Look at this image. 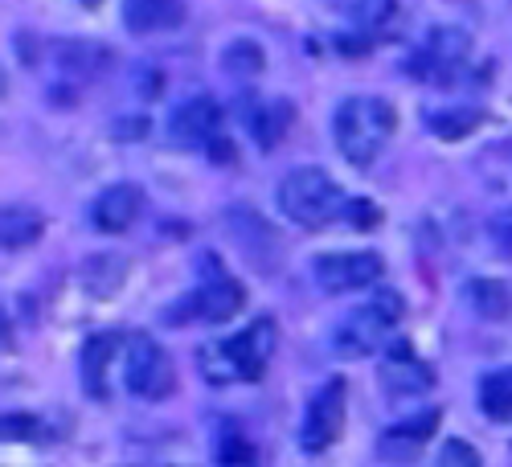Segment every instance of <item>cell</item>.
<instances>
[{"mask_svg":"<svg viewBox=\"0 0 512 467\" xmlns=\"http://www.w3.org/2000/svg\"><path fill=\"white\" fill-rule=\"evenodd\" d=\"M394 127H398L394 107L386 99H373V95H353V99L340 103L336 115H332L336 148L357 168H369L381 152H386Z\"/></svg>","mask_w":512,"mask_h":467,"instance_id":"obj_1","label":"cell"},{"mask_svg":"<svg viewBox=\"0 0 512 467\" xmlns=\"http://www.w3.org/2000/svg\"><path fill=\"white\" fill-rule=\"evenodd\" d=\"M283 218L304 226V230H320L328 222H345V209H349V197L340 189L324 168H291V173L279 181V193H275Z\"/></svg>","mask_w":512,"mask_h":467,"instance_id":"obj_2","label":"cell"},{"mask_svg":"<svg viewBox=\"0 0 512 467\" xmlns=\"http://www.w3.org/2000/svg\"><path fill=\"white\" fill-rule=\"evenodd\" d=\"M279 332L271 316H259L254 324H246V332L230 336L218 349H201V369L213 386H226V381H259L275 357Z\"/></svg>","mask_w":512,"mask_h":467,"instance_id":"obj_3","label":"cell"},{"mask_svg":"<svg viewBox=\"0 0 512 467\" xmlns=\"http://www.w3.org/2000/svg\"><path fill=\"white\" fill-rule=\"evenodd\" d=\"M398 320H402V295L398 291H377L369 304L353 308L345 320L336 324L332 353L361 361V357H369V353H377L381 345H386V336L394 332Z\"/></svg>","mask_w":512,"mask_h":467,"instance_id":"obj_4","label":"cell"},{"mask_svg":"<svg viewBox=\"0 0 512 467\" xmlns=\"http://www.w3.org/2000/svg\"><path fill=\"white\" fill-rule=\"evenodd\" d=\"M123 386L132 390L136 398L144 402H164L173 398L177 390V369H173V357H168L152 336L136 332L127 341V353H123Z\"/></svg>","mask_w":512,"mask_h":467,"instance_id":"obj_5","label":"cell"},{"mask_svg":"<svg viewBox=\"0 0 512 467\" xmlns=\"http://www.w3.org/2000/svg\"><path fill=\"white\" fill-rule=\"evenodd\" d=\"M242 304H246V287L234 275H226L222 267H213V275L168 312V324H193V320L222 324V320H234L242 312Z\"/></svg>","mask_w":512,"mask_h":467,"instance_id":"obj_6","label":"cell"},{"mask_svg":"<svg viewBox=\"0 0 512 467\" xmlns=\"http://www.w3.org/2000/svg\"><path fill=\"white\" fill-rule=\"evenodd\" d=\"M345 410H349V381L328 377L324 386L312 394L308 414H304L300 443H304L308 455H324L340 439V431H345Z\"/></svg>","mask_w":512,"mask_h":467,"instance_id":"obj_7","label":"cell"},{"mask_svg":"<svg viewBox=\"0 0 512 467\" xmlns=\"http://www.w3.org/2000/svg\"><path fill=\"white\" fill-rule=\"evenodd\" d=\"M467 54H472V33L459 29V25H435L426 33L422 50L406 62V70H414L422 82H443L447 74H455Z\"/></svg>","mask_w":512,"mask_h":467,"instance_id":"obj_8","label":"cell"},{"mask_svg":"<svg viewBox=\"0 0 512 467\" xmlns=\"http://www.w3.org/2000/svg\"><path fill=\"white\" fill-rule=\"evenodd\" d=\"M381 271H386V263H381V254H373V250H332L312 263V275L328 295L361 291V287L377 283Z\"/></svg>","mask_w":512,"mask_h":467,"instance_id":"obj_9","label":"cell"},{"mask_svg":"<svg viewBox=\"0 0 512 467\" xmlns=\"http://www.w3.org/2000/svg\"><path fill=\"white\" fill-rule=\"evenodd\" d=\"M226 234L238 242V250L246 254V263L254 271H275L283 263V242L271 230V222H263L250 205H230L226 209Z\"/></svg>","mask_w":512,"mask_h":467,"instance_id":"obj_10","label":"cell"},{"mask_svg":"<svg viewBox=\"0 0 512 467\" xmlns=\"http://www.w3.org/2000/svg\"><path fill=\"white\" fill-rule=\"evenodd\" d=\"M439 418H443L439 410H422V414H410V418L394 422V427L377 439V455L386 463H414L418 451L439 431Z\"/></svg>","mask_w":512,"mask_h":467,"instance_id":"obj_11","label":"cell"},{"mask_svg":"<svg viewBox=\"0 0 512 467\" xmlns=\"http://www.w3.org/2000/svg\"><path fill=\"white\" fill-rule=\"evenodd\" d=\"M144 214V189L140 185H111L95 197L91 205V222L99 234H123L132 230Z\"/></svg>","mask_w":512,"mask_h":467,"instance_id":"obj_12","label":"cell"},{"mask_svg":"<svg viewBox=\"0 0 512 467\" xmlns=\"http://www.w3.org/2000/svg\"><path fill=\"white\" fill-rule=\"evenodd\" d=\"M218 127H222V107L197 95L189 99L185 107L173 111V119H168V136H173L181 148H201V144H213L218 140Z\"/></svg>","mask_w":512,"mask_h":467,"instance_id":"obj_13","label":"cell"},{"mask_svg":"<svg viewBox=\"0 0 512 467\" xmlns=\"http://www.w3.org/2000/svg\"><path fill=\"white\" fill-rule=\"evenodd\" d=\"M381 381H386V390L394 398H406V394H426V390H431L435 386V373L414 357V349L406 341H398L390 349L386 365H381Z\"/></svg>","mask_w":512,"mask_h":467,"instance_id":"obj_14","label":"cell"},{"mask_svg":"<svg viewBox=\"0 0 512 467\" xmlns=\"http://www.w3.org/2000/svg\"><path fill=\"white\" fill-rule=\"evenodd\" d=\"M181 21H185V0H123V25L140 37L177 29Z\"/></svg>","mask_w":512,"mask_h":467,"instance_id":"obj_15","label":"cell"},{"mask_svg":"<svg viewBox=\"0 0 512 467\" xmlns=\"http://www.w3.org/2000/svg\"><path fill=\"white\" fill-rule=\"evenodd\" d=\"M242 119H246L250 140L259 144L263 152H271V148H275V144H283V136L291 132L295 111H291V103H287V99H263V103H254Z\"/></svg>","mask_w":512,"mask_h":467,"instance_id":"obj_16","label":"cell"},{"mask_svg":"<svg viewBox=\"0 0 512 467\" xmlns=\"http://www.w3.org/2000/svg\"><path fill=\"white\" fill-rule=\"evenodd\" d=\"M123 345L119 332H95L87 345H82V357H78V373H82V386H87L91 398H103L107 394V369L115 361Z\"/></svg>","mask_w":512,"mask_h":467,"instance_id":"obj_17","label":"cell"},{"mask_svg":"<svg viewBox=\"0 0 512 467\" xmlns=\"http://www.w3.org/2000/svg\"><path fill=\"white\" fill-rule=\"evenodd\" d=\"M78 275H82V287H87L95 300H111V295H119L127 283V259L123 254H91Z\"/></svg>","mask_w":512,"mask_h":467,"instance_id":"obj_18","label":"cell"},{"mask_svg":"<svg viewBox=\"0 0 512 467\" xmlns=\"http://www.w3.org/2000/svg\"><path fill=\"white\" fill-rule=\"evenodd\" d=\"M357 25L365 29L369 41H390V37H402L406 9L398 5V0H361L357 5Z\"/></svg>","mask_w":512,"mask_h":467,"instance_id":"obj_19","label":"cell"},{"mask_svg":"<svg viewBox=\"0 0 512 467\" xmlns=\"http://www.w3.org/2000/svg\"><path fill=\"white\" fill-rule=\"evenodd\" d=\"M58 66L70 78H99L111 66V50L99 41H58Z\"/></svg>","mask_w":512,"mask_h":467,"instance_id":"obj_20","label":"cell"},{"mask_svg":"<svg viewBox=\"0 0 512 467\" xmlns=\"http://www.w3.org/2000/svg\"><path fill=\"white\" fill-rule=\"evenodd\" d=\"M467 304H472L476 316H484V320H508L512 291L500 279H472V283H467Z\"/></svg>","mask_w":512,"mask_h":467,"instance_id":"obj_21","label":"cell"},{"mask_svg":"<svg viewBox=\"0 0 512 467\" xmlns=\"http://www.w3.org/2000/svg\"><path fill=\"white\" fill-rule=\"evenodd\" d=\"M41 230H46V222H41V214H33V209L25 205H9L5 218H0V238H5V250H25L41 238Z\"/></svg>","mask_w":512,"mask_h":467,"instance_id":"obj_22","label":"cell"},{"mask_svg":"<svg viewBox=\"0 0 512 467\" xmlns=\"http://www.w3.org/2000/svg\"><path fill=\"white\" fill-rule=\"evenodd\" d=\"M480 410L492 422H508L512 418V369H492L480 381Z\"/></svg>","mask_w":512,"mask_h":467,"instance_id":"obj_23","label":"cell"},{"mask_svg":"<svg viewBox=\"0 0 512 467\" xmlns=\"http://www.w3.org/2000/svg\"><path fill=\"white\" fill-rule=\"evenodd\" d=\"M480 123H484V115L480 111H467V107H451V111H431V115H426V127H431V132L439 140H447V144L472 136Z\"/></svg>","mask_w":512,"mask_h":467,"instance_id":"obj_24","label":"cell"},{"mask_svg":"<svg viewBox=\"0 0 512 467\" xmlns=\"http://www.w3.org/2000/svg\"><path fill=\"white\" fill-rule=\"evenodd\" d=\"M218 467H259V455H254V443L246 439V431L238 422H226L218 431Z\"/></svg>","mask_w":512,"mask_h":467,"instance_id":"obj_25","label":"cell"},{"mask_svg":"<svg viewBox=\"0 0 512 467\" xmlns=\"http://www.w3.org/2000/svg\"><path fill=\"white\" fill-rule=\"evenodd\" d=\"M267 66L259 41H230V46L222 50V70L230 78H259Z\"/></svg>","mask_w":512,"mask_h":467,"instance_id":"obj_26","label":"cell"},{"mask_svg":"<svg viewBox=\"0 0 512 467\" xmlns=\"http://www.w3.org/2000/svg\"><path fill=\"white\" fill-rule=\"evenodd\" d=\"M439 467H484V459H480V451L472 443L447 439L443 451H439Z\"/></svg>","mask_w":512,"mask_h":467,"instance_id":"obj_27","label":"cell"},{"mask_svg":"<svg viewBox=\"0 0 512 467\" xmlns=\"http://www.w3.org/2000/svg\"><path fill=\"white\" fill-rule=\"evenodd\" d=\"M345 222H349V226H357V230H373V226L381 222V209H377L373 201H349Z\"/></svg>","mask_w":512,"mask_h":467,"instance_id":"obj_28","label":"cell"},{"mask_svg":"<svg viewBox=\"0 0 512 467\" xmlns=\"http://www.w3.org/2000/svg\"><path fill=\"white\" fill-rule=\"evenodd\" d=\"M5 439H41V427L33 414H5Z\"/></svg>","mask_w":512,"mask_h":467,"instance_id":"obj_29","label":"cell"},{"mask_svg":"<svg viewBox=\"0 0 512 467\" xmlns=\"http://www.w3.org/2000/svg\"><path fill=\"white\" fill-rule=\"evenodd\" d=\"M82 5H87V9H99V5H103V0H82Z\"/></svg>","mask_w":512,"mask_h":467,"instance_id":"obj_30","label":"cell"}]
</instances>
